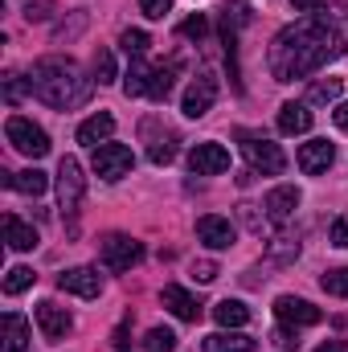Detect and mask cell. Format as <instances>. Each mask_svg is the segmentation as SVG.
I'll return each instance as SVG.
<instances>
[{
	"label": "cell",
	"instance_id": "obj_23",
	"mask_svg": "<svg viewBox=\"0 0 348 352\" xmlns=\"http://www.w3.org/2000/svg\"><path fill=\"white\" fill-rule=\"evenodd\" d=\"M205 352H254V340L250 336H242V332H213V336H205Z\"/></svg>",
	"mask_w": 348,
	"mask_h": 352
},
{
	"label": "cell",
	"instance_id": "obj_6",
	"mask_svg": "<svg viewBox=\"0 0 348 352\" xmlns=\"http://www.w3.org/2000/svg\"><path fill=\"white\" fill-rule=\"evenodd\" d=\"M90 164H94V176H102V180H123L135 168V156L127 144H98Z\"/></svg>",
	"mask_w": 348,
	"mask_h": 352
},
{
	"label": "cell",
	"instance_id": "obj_2",
	"mask_svg": "<svg viewBox=\"0 0 348 352\" xmlns=\"http://www.w3.org/2000/svg\"><path fill=\"white\" fill-rule=\"evenodd\" d=\"M29 90H33L41 102L66 111V107L87 102L90 78H83L78 62H70V58H41V62L33 66V74H29Z\"/></svg>",
	"mask_w": 348,
	"mask_h": 352
},
{
	"label": "cell",
	"instance_id": "obj_16",
	"mask_svg": "<svg viewBox=\"0 0 348 352\" xmlns=\"http://www.w3.org/2000/svg\"><path fill=\"white\" fill-rule=\"evenodd\" d=\"M29 349V320L21 311H4L0 320V352H25Z\"/></svg>",
	"mask_w": 348,
	"mask_h": 352
},
{
	"label": "cell",
	"instance_id": "obj_31",
	"mask_svg": "<svg viewBox=\"0 0 348 352\" xmlns=\"http://www.w3.org/2000/svg\"><path fill=\"white\" fill-rule=\"evenodd\" d=\"M320 287H324L328 295H340V299H345V295H348V266H336V270H328V274L320 278Z\"/></svg>",
	"mask_w": 348,
	"mask_h": 352
},
{
	"label": "cell",
	"instance_id": "obj_4",
	"mask_svg": "<svg viewBox=\"0 0 348 352\" xmlns=\"http://www.w3.org/2000/svg\"><path fill=\"white\" fill-rule=\"evenodd\" d=\"M242 156L250 160V173H262V176H279L287 168V156L279 144L262 140V135H242Z\"/></svg>",
	"mask_w": 348,
	"mask_h": 352
},
{
	"label": "cell",
	"instance_id": "obj_7",
	"mask_svg": "<svg viewBox=\"0 0 348 352\" xmlns=\"http://www.w3.org/2000/svg\"><path fill=\"white\" fill-rule=\"evenodd\" d=\"M144 258V246L127 234H107L102 238V263L107 270H131V266Z\"/></svg>",
	"mask_w": 348,
	"mask_h": 352
},
{
	"label": "cell",
	"instance_id": "obj_14",
	"mask_svg": "<svg viewBox=\"0 0 348 352\" xmlns=\"http://www.w3.org/2000/svg\"><path fill=\"white\" fill-rule=\"evenodd\" d=\"M332 160H336V144H328V140H312V144L299 148V168H303L307 176L328 173Z\"/></svg>",
	"mask_w": 348,
	"mask_h": 352
},
{
	"label": "cell",
	"instance_id": "obj_30",
	"mask_svg": "<svg viewBox=\"0 0 348 352\" xmlns=\"http://www.w3.org/2000/svg\"><path fill=\"white\" fill-rule=\"evenodd\" d=\"M173 349H176V336L168 328H152L144 336V352H173Z\"/></svg>",
	"mask_w": 348,
	"mask_h": 352
},
{
	"label": "cell",
	"instance_id": "obj_19",
	"mask_svg": "<svg viewBox=\"0 0 348 352\" xmlns=\"http://www.w3.org/2000/svg\"><path fill=\"white\" fill-rule=\"evenodd\" d=\"M279 131H283V135H303V131H312V111H307V102H283V107H279Z\"/></svg>",
	"mask_w": 348,
	"mask_h": 352
},
{
	"label": "cell",
	"instance_id": "obj_3",
	"mask_svg": "<svg viewBox=\"0 0 348 352\" xmlns=\"http://www.w3.org/2000/svg\"><path fill=\"white\" fill-rule=\"evenodd\" d=\"M4 135H8V144H12L21 156H29V160L50 156V135H45L33 119H25V115H12V119L4 123Z\"/></svg>",
	"mask_w": 348,
	"mask_h": 352
},
{
	"label": "cell",
	"instance_id": "obj_22",
	"mask_svg": "<svg viewBox=\"0 0 348 352\" xmlns=\"http://www.w3.org/2000/svg\"><path fill=\"white\" fill-rule=\"evenodd\" d=\"M213 320L234 332V328H246V324H250V307H246L242 299H221V303L213 307Z\"/></svg>",
	"mask_w": 348,
	"mask_h": 352
},
{
	"label": "cell",
	"instance_id": "obj_20",
	"mask_svg": "<svg viewBox=\"0 0 348 352\" xmlns=\"http://www.w3.org/2000/svg\"><path fill=\"white\" fill-rule=\"evenodd\" d=\"M4 242H8V250H21V254H25V250L37 246V230L8 213V217H4Z\"/></svg>",
	"mask_w": 348,
	"mask_h": 352
},
{
	"label": "cell",
	"instance_id": "obj_11",
	"mask_svg": "<svg viewBox=\"0 0 348 352\" xmlns=\"http://www.w3.org/2000/svg\"><path fill=\"white\" fill-rule=\"evenodd\" d=\"M188 168L197 176H217L230 168V152L221 148V144H197L193 152H188Z\"/></svg>",
	"mask_w": 348,
	"mask_h": 352
},
{
	"label": "cell",
	"instance_id": "obj_41",
	"mask_svg": "<svg viewBox=\"0 0 348 352\" xmlns=\"http://www.w3.org/2000/svg\"><path fill=\"white\" fill-rule=\"evenodd\" d=\"M332 119H336V127H340V131H348V102H340V107L332 111Z\"/></svg>",
	"mask_w": 348,
	"mask_h": 352
},
{
	"label": "cell",
	"instance_id": "obj_37",
	"mask_svg": "<svg viewBox=\"0 0 348 352\" xmlns=\"http://www.w3.org/2000/svg\"><path fill=\"white\" fill-rule=\"evenodd\" d=\"M274 344H279V349H299V328L283 324V328L274 332Z\"/></svg>",
	"mask_w": 348,
	"mask_h": 352
},
{
	"label": "cell",
	"instance_id": "obj_33",
	"mask_svg": "<svg viewBox=\"0 0 348 352\" xmlns=\"http://www.w3.org/2000/svg\"><path fill=\"white\" fill-rule=\"evenodd\" d=\"M205 33H209V21H205L201 12H197V16H188V21H180V37H197V41H201Z\"/></svg>",
	"mask_w": 348,
	"mask_h": 352
},
{
	"label": "cell",
	"instance_id": "obj_17",
	"mask_svg": "<svg viewBox=\"0 0 348 352\" xmlns=\"http://www.w3.org/2000/svg\"><path fill=\"white\" fill-rule=\"evenodd\" d=\"M160 303L173 311L176 320H184V324H197V320H201V303H197L184 287H176V283H168V287L160 291Z\"/></svg>",
	"mask_w": 348,
	"mask_h": 352
},
{
	"label": "cell",
	"instance_id": "obj_29",
	"mask_svg": "<svg viewBox=\"0 0 348 352\" xmlns=\"http://www.w3.org/2000/svg\"><path fill=\"white\" fill-rule=\"evenodd\" d=\"M340 94V78H320L307 87V102H332Z\"/></svg>",
	"mask_w": 348,
	"mask_h": 352
},
{
	"label": "cell",
	"instance_id": "obj_26",
	"mask_svg": "<svg viewBox=\"0 0 348 352\" xmlns=\"http://www.w3.org/2000/svg\"><path fill=\"white\" fill-rule=\"evenodd\" d=\"M90 70H94V82H98V87L115 82V58H111V50H94V62H90Z\"/></svg>",
	"mask_w": 348,
	"mask_h": 352
},
{
	"label": "cell",
	"instance_id": "obj_18",
	"mask_svg": "<svg viewBox=\"0 0 348 352\" xmlns=\"http://www.w3.org/2000/svg\"><path fill=\"white\" fill-rule=\"evenodd\" d=\"M115 135V119L107 115V111H94L90 119L78 123V144H87V148H98V144H107Z\"/></svg>",
	"mask_w": 348,
	"mask_h": 352
},
{
	"label": "cell",
	"instance_id": "obj_5",
	"mask_svg": "<svg viewBox=\"0 0 348 352\" xmlns=\"http://www.w3.org/2000/svg\"><path fill=\"white\" fill-rule=\"evenodd\" d=\"M83 188H87L83 164H78L74 156H62V164H58V209H62L66 217L78 209V201H83Z\"/></svg>",
	"mask_w": 348,
	"mask_h": 352
},
{
	"label": "cell",
	"instance_id": "obj_24",
	"mask_svg": "<svg viewBox=\"0 0 348 352\" xmlns=\"http://www.w3.org/2000/svg\"><path fill=\"white\" fill-rule=\"evenodd\" d=\"M148 87H152V70H148V62H144V58H131V66H127V78H123L127 98H140V94H148Z\"/></svg>",
	"mask_w": 348,
	"mask_h": 352
},
{
	"label": "cell",
	"instance_id": "obj_35",
	"mask_svg": "<svg viewBox=\"0 0 348 352\" xmlns=\"http://www.w3.org/2000/svg\"><path fill=\"white\" fill-rule=\"evenodd\" d=\"M50 8H54V0H25V21H29V25H33V21H45Z\"/></svg>",
	"mask_w": 348,
	"mask_h": 352
},
{
	"label": "cell",
	"instance_id": "obj_32",
	"mask_svg": "<svg viewBox=\"0 0 348 352\" xmlns=\"http://www.w3.org/2000/svg\"><path fill=\"white\" fill-rule=\"evenodd\" d=\"M173 156H176V135H164V140H156L148 148V160L152 164H173Z\"/></svg>",
	"mask_w": 348,
	"mask_h": 352
},
{
	"label": "cell",
	"instance_id": "obj_38",
	"mask_svg": "<svg viewBox=\"0 0 348 352\" xmlns=\"http://www.w3.org/2000/svg\"><path fill=\"white\" fill-rule=\"evenodd\" d=\"M332 246L348 250V213H340V217L332 221Z\"/></svg>",
	"mask_w": 348,
	"mask_h": 352
},
{
	"label": "cell",
	"instance_id": "obj_34",
	"mask_svg": "<svg viewBox=\"0 0 348 352\" xmlns=\"http://www.w3.org/2000/svg\"><path fill=\"white\" fill-rule=\"evenodd\" d=\"M25 87H29V78L21 82L17 74H8V78H4V102H8V107H17V102H21V94H25Z\"/></svg>",
	"mask_w": 348,
	"mask_h": 352
},
{
	"label": "cell",
	"instance_id": "obj_1",
	"mask_svg": "<svg viewBox=\"0 0 348 352\" xmlns=\"http://www.w3.org/2000/svg\"><path fill=\"white\" fill-rule=\"evenodd\" d=\"M345 50H348L345 16L340 12H307L295 25L279 29V37L270 41L266 66H270L274 82H295V78H307V74L324 70Z\"/></svg>",
	"mask_w": 348,
	"mask_h": 352
},
{
	"label": "cell",
	"instance_id": "obj_40",
	"mask_svg": "<svg viewBox=\"0 0 348 352\" xmlns=\"http://www.w3.org/2000/svg\"><path fill=\"white\" fill-rule=\"evenodd\" d=\"M320 4H324V0H291L295 12H320Z\"/></svg>",
	"mask_w": 348,
	"mask_h": 352
},
{
	"label": "cell",
	"instance_id": "obj_43",
	"mask_svg": "<svg viewBox=\"0 0 348 352\" xmlns=\"http://www.w3.org/2000/svg\"><path fill=\"white\" fill-rule=\"evenodd\" d=\"M115 349H119V352H131V344H127V332H123V328L115 332Z\"/></svg>",
	"mask_w": 348,
	"mask_h": 352
},
{
	"label": "cell",
	"instance_id": "obj_15",
	"mask_svg": "<svg viewBox=\"0 0 348 352\" xmlns=\"http://www.w3.org/2000/svg\"><path fill=\"white\" fill-rule=\"evenodd\" d=\"M37 324H41V336L45 340H66V332L74 328L70 311L58 307V303H37Z\"/></svg>",
	"mask_w": 348,
	"mask_h": 352
},
{
	"label": "cell",
	"instance_id": "obj_13",
	"mask_svg": "<svg viewBox=\"0 0 348 352\" xmlns=\"http://www.w3.org/2000/svg\"><path fill=\"white\" fill-rule=\"evenodd\" d=\"M262 209H266V221H274V226L291 221V213L299 209V188H295V184H279V188H270Z\"/></svg>",
	"mask_w": 348,
	"mask_h": 352
},
{
	"label": "cell",
	"instance_id": "obj_25",
	"mask_svg": "<svg viewBox=\"0 0 348 352\" xmlns=\"http://www.w3.org/2000/svg\"><path fill=\"white\" fill-rule=\"evenodd\" d=\"M173 78H176V66H160V70H152V87H148V98L164 102V98L173 94Z\"/></svg>",
	"mask_w": 348,
	"mask_h": 352
},
{
	"label": "cell",
	"instance_id": "obj_36",
	"mask_svg": "<svg viewBox=\"0 0 348 352\" xmlns=\"http://www.w3.org/2000/svg\"><path fill=\"white\" fill-rule=\"evenodd\" d=\"M140 8L152 21H164V12H173V0H140Z\"/></svg>",
	"mask_w": 348,
	"mask_h": 352
},
{
	"label": "cell",
	"instance_id": "obj_9",
	"mask_svg": "<svg viewBox=\"0 0 348 352\" xmlns=\"http://www.w3.org/2000/svg\"><path fill=\"white\" fill-rule=\"evenodd\" d=\"M274 316H279V324H291V328H312V324L324 320L320 307H312L307 299H295V295H279L274 299Z\"/></svg>",
	"mask_w": 348,
	"mask_h": 352
},
{
	"label": "cell",
	"instance_id": "obj_28",
	"mask_svg": "<svg viewBox=\"0 0 348 352\" xmlns=\"http://www.w3.org/2000/svg\"><path fill=\"white\" fill-rule=\"evenodd\" d=\"M119 45H123V54H127V58H144L152 41H148V33H144V29H127V33L119 37Z\"/></svg>",
	"mask_w": 348,
	"mask_h": 352
},
{
	"label": "cell",
	"instance_id": "obj_10",
	"mask_svg": "<svg viewBox=\"0 0 348 352\" xmlns=\"http://www.w3.org/2000/svg\"><path fill=\"white\" fill-rule=\"evenodd\" d=\"M197 238H201L209 250H230V246H234V238H238V230L230 226V217L205 213V217H197Z\"/></svg>",
	"mask_w": 348,
	"mask_h": 352
},
{
	"label": "cell",
	"instance_id": "obj_12",
	"mask_svg": "<svg viewBox=\"0 0 348 352\" xmlns=\"http://www.w3.org/2000/svg\"><path fill=\"white\" fill-rule=\"evenodd\" d=\"M58 287L70 291V295H78V299H94V295L102 291V278H98V270H90V266H70V270L58 274Z\"/></svg>",
	"mask_w": 348,
	"mask_h": 352
},
{
	"label": "cell",
	"instance_id": "obj_42",
	"mask_svg": "<svg viewBox=\"0 0 348 352\" xmlns=\"http://www.w3.org/2000/svg\"><path fill=\"white\" fill-rule=\"evenodd\" d=\"M316 352H348V349H345V340H328V344H320Z\"/></svg>",
	"mask_w": 348,
	"mask_h": 352
},
{
	"label": "cell",
	"instance_id": "obj_21",
	"mask_svg": "<svg viewBox=\"0 0 348 352\" xmlns=\"http://www.w3.org/2000/svg\"><path fill=\"white\" fill-rule=\"evenodd\" d=\"M4 184L17 188V192H25V197H41L45 184H50V176L41 173V168H25V173H4Z\"/></svg>",
	"mask_w": 348,
	"mask_h": 352
},
{
	"label": "cell",
	"instance_id": "obj_39",
	"mask_svg": "<svg viewBox=\"0 0 348 352\" xmlns=\"http://www.w3.org/2000/svg\"><path fill=\"white\" fill-rule=\"evenodd\" d=\"M193 278L197 283H213L217 278V263H209V258L205 263H193Z\"/></svg>",
	"mask_w": 348,
	"mask_h": 352
},
{
	"label": "cell",
	"instance_id": "obj_27",
	"mask_svg": "<svg viewBox=\"0 0 348 352\" xmlns=\"http://www.w3.org/2000/svg\"><path fill=\"white\" fill-rule=\"evenodd\" d=\"M33 278H37V274H33L29 266H12V270L4 274V295H21V291H29Z\"/></svg>",
	"mask_w": 348,
	"mask_h": 352
},
{
	"label": "cell",
	"instance_id": "obj_8",
	"mask_svg": "<svg viewBox=\"0 0 348 352\" xmlns=\"http://www.w3.org/2000/svg\"><path fill=\"white\" fill-rule=\"evenodd\" d=\"M213 102H217V78H213V74H197V78L188 82V90H184L180 111H184L188 119H201V115L213 111Z\"/></svg>",
	"mask_w": 348,
	"mask_h": 352
}]
</instances>
